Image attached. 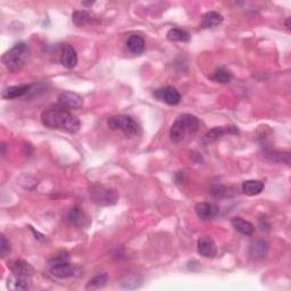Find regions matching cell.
Returning <instances> with one entry per match:
<instances>
[{
    "instance_id": "277c9868",
    "label": "cell",
    "mask_w": 291,
    "mask_h": 291,
    "mask_svg": "<svg viewBox=\"0 0 291 291\" xmlns=\"http://www.w3.org/2000/svg\"><path fill=\"white\" fill-rule=\"evenodd\" d=\"M49 269L54 277L58 279H67L73 277H79L81 268L70 263L69 255L61 253L56 255L49 261Z\"/></svg>"
},
{
    "instance_id": "52a82bcc",
    "label": "cell",
    "mask_w": 291,
    "mask_h": 291,
    "mask_svg": "<svg viewBox=\"0 0 291 291\" xmlns=\"http://www.w3.org/2000/svg\"><path fill=\"white\" fill-rule=\"evenodd\" d=\"M154 97L159 101H163L171 106L178 105L181 101L180 92L173 87H165L157 89L154 92Z\"/></svg>"
},
{
    "instance_id": "9c48e42d",
    "label": "cell",
    "mask_w": 291,
    "mask_h": 291,
    "mask_svg": "<svg viewBox=\"0 0 291 291\" xmlns=\"http://www.w3.org/2000/svg\"><path fill=\"white\" fill-rule=\"evenodd\" d=\"M195 212L199 220L210 221V220H213V218L218 214L220 209H218L217 205L213 204V202L201 201L195 206Z\"/></svg>"
},
{
    "instance_id": "7a4b0ae2",
    "label": "cell",
    "mask_w": 291,
    "mask_h": 291,
    "mask_svg": "<svg viewBox=\"0 0 291 291\" xmlns=\"http://www.w3.org/2000/svg\"><path fill=\"white\" fill-rule=\"evenodd\" d=\"M30 55V47L25 43H18L3 55L2 61L10 73H17L28 63Z\"/></svg>"
},
{
    "instance_id": "8992f818",
    "label": "cell",
    "mask_w": 291,
    "mask_h": 291,
    "mask_svg": "<svg viewBox=\"0 0 291 291\" xmlns=\"http://www.w3.org/2000/svg\"><path fill=\"white\" fill-rule=\"evenodd\" d=\"M108 128L111 130H119L127 138H131L138 133V124L131 116L116 115L108 119Z\"/></svg>"
},
{
    "instance_id": "ba28073f",
    "label": "cell",
    "mask_w": 291,
    "mask_h": 291,
    "mask_svg": "<svg viewBox=\"0 0 291 291\" xmlns=\"http://www.w3.org/2000/svg\"><path fill=\"white\" fill-rule=\"evenodd\" d=\"M239 130L233 126H225V127H216L214 129L210 130L207 132L204 138H202V142L205 144H210L217 141L218 139L223 138L224 136H228V134H238Z\"/></svg>"
},
{
    "instance_id": "ac0fdd59",
    "label": "cell",
    "mask_w": 291,
    "mask_h": 291,
    "mask_svg": "<svg viewBox=\"0 0 291 291\" xmlns=\"http://www.w3.org/2000/svg\"><path fill=\"white\" fill-rule=\"evenodd\" d=\"M231 224L235 227V230H237L243 236H253V233L255 232V227L252 223L243 220L242 217H233L231 220Z\"/></svg>"
},
{
    "instance_id": "9a60e30c",
    "label": "cell",
    "mask_w": 291,
    "mask_h": 291,
    "mask_svg": "<svg viewBox=\"0 0 291 291\" xmlns=\"http://www.w3.org/2000/svg\"><path fill=\"white\" fill-rule=\"evenodd\" d=\"M197 251L201 255L202 257L213 258L216 255V243L210 237H202L197 242Z\"/></svg>"
},
{
    "instance_id": "484cf974",
    "label": "cell",
    "mask_w": 291,
    "mask_h": 291,
    "mask_svg": "<svg viewBox=\"0 0 291 291\" xmlns=\"http://www.w3.org/2000/svg\"><path fill=\"white\" fill-rule=\"evenodd\" d=\"M108 282V275L106 273L97 274L96 277H93L89 282L87 284V289H97L101 288Z\"/></svg>"
},
{
    "instance_id": "6da1fadb",
    "label": "cell",
    "mask_w": 291,
    "mask_h": 291,
    "mask_svg": "<svg viewBox=\"0 0 291 291\" xmlns=\"http://www.w3.org/2000/svg\"><path fill=\"white\" fill-rule=\"evenodd\" d=\"M41 122L46 128L72 134L79 132L81 128L80 119L73 115L70 111L61 107L46 109L41 114Z\"/></svg>"
},
{
    "instance_id": "cb8c5ba5",
    "label": "cell",
    "mask_w": 291,
    "mask_h": 291,
    "mask_svg": "<svg viewBox=\"0 0 291 291\" xmlns=\"http://www.w3.org/2000/svg\"><path fill=\"white\" fill-rule=\"evenodd\" d=\"M212 80L217 83H221V85H226V83L231 82L232 74L230 71L224 69V67H220V69H217L214 73H213Z\"/></svg>"
},
{
    "instance_id": "3957f363",
    "label": "cell",
    "mask_w": 291,
    "mask_h": 291,
    "mask_svg": "<svg viewBox=\"0 0 291 291\" xmlns=\"http://www.w3.org/2000/svg\"><path fill=\"white\" fill-rule=\"evenodd\" d=\"M199 119L192 114H182L172 124L170 130L171 140L174 143H179L184 139L185 134H194L199 129Z\"/></svg>"
},
{
    "instance_id": "83f0119b",
    "label": "cell",
    "mask_w": 291,
    "mask_h": 291,
    "mask_svg": "<svg viewBox=\"0 0 291 291\" xmlns=\"http://www.w3.org/2000/svg\"><path fill=\"white\" fill-rule=\"evenodd\" d=\"M259 226H261V228L263 231H269L271 230V224H269V223L267 222V220L265 217H263V218H261V220H259Z\"/></svg>"
},
{
    "instance_id": "d4e9b609",
    "label": "cell",
    "mask_w": 291,
    "mask_h": 291,
    "mask_svg": "<svg viewBox=\"0 0 291 291\" xmlns=\"http://www.w3.org/2000/svg\"><path fill=\"white\" fill-rule=\"evenodd\" d=\"M267 253V243L258 240L254 242L251 247V255L254 258H264Z\"/></svg>"
},
{
    "instance_id": "44dd1931",
    "label": "cell",
    "mask_w": 291,
    "mask_h": 291,
    "mask_svg": "<svg viewBox=\"0 0 291 291\" xmlns=\"http://www.w3.org/2000/svg\"><path fill=\"white\" fill-rule=\"evenodd\" d=\"M127 46H128L129 50L131 51L132 54L140 55L144 51L146 44H144V40H143L142 36L133 34V35H130L128 38Z\"/></svg>"
},
{
    "instance_id": "8fae6325",
    "label": "cell",
    "mask_w": 291,
    "mask_h": 291,
    "mask_svg": "<svg viewBox=\"0 0 291 291\" xmlns=\"http://www.w3.org/2000/svg\"><path fill=\"white\" fill-rule=\"evenodd\" d=\"M67 221L70 224L74 225L76 227H87L90 224V218L87 215V213L80 207H73L67 213Z\"/></svg>"
},
{
    "instance_id": "ffe728a7",
    "label": "cell",
    "mask_w": 291,
    "mask_h": 291,
    "mask_svg": "<svg viewBox=\"0 0 291 291\" xmlns=\"http://www.w3.org/2000/svg\"><path fill=\"white\" fill-rule=\"evenodd\" d=\"M264 182L259 180H247L242 183V191L246 196H256L264 190Z\"/></svg>"
},
{
    "instance_id": "5b68a950",
    "label": "cell",
    "mask_w": 291,
    "mask_h": 291,
    "mask_svg": "<svg viewBox=\"0 0 291 291\" xmlns=\"http://www.w3.org/2000/svg\"><path fill=\"white\" fill-rule=\"evenodd\" d=\"M90 199L99 206L115 205L118 199L117 191L105 185H91L89 188Z\"/></svg>"
},
{
    "instance_id": "d6986e66",
    "label": "cell",
    "mask_w": 291,
    "mask_h": 291,
    "mask_svg": "<svg viewBox=\"0 0 291 291\" xmlns=\"http://www.w3.org/2000/svg\"><path fill=\"white\" fill-rule=\"evenodd\" d=\"M223 22V16L217 12H207L201 18L202 29H214Z\"/></svg>"
},
{
    "instance_id": "5bb4252c",
    "label": "cell",
    "mask_w": 291,
    "mask_h": 291,
    "mask_svg": "<svg viewBox=\"0 0 291 291\" xmlns=\"http://www.w3.org/2000/svg\"><path fill=\"white\" fill-rule=\"evenodd\" d=\"M72 20L76 27H86L89 24H95L98 20V16L89 10H75L72 14Z\"/></svg>"
},
{
    "instance_id": "4316f807",
    "label": "cell",
    "mask_w": 291,
    "mask_h": 291,
    "mask_svg": "<svg viewBox=\"0 0 291 291\" xmlns=\"http://www.w3.org/2000/svg\"><path fill=\"white\" fill-rule=\"evenodd\" d=\"M9 253H10V242L7 240V238L3 235L2 242H0V254H2V257L5 258Z\"/></svg>"
},
{
    "instance_id": "2e32d148",
    "label": "cell",
    "mask_w": 291,
    "mask_h": 291,
    "mask_svg": "<svg viewBox=\"0 0 291 291\" xmlns=\"http://www.w3.org/2000/svg\"><path fill=\"white\" fill-rule=\"evenodd\" d=\"M32 278L27 277H16L12 275L7 280V288L10 290H29L32 285Z\"/></svg>"
},
{
    "instance_id": "f546056e",
    "label": "cell",
    "mask_w": 291,
    "mask_h": 291,
    "mask_svg": "<svg viewBox=\"0 0 291 291\" xmlns=\"http://www.w3.org/2000/svg\"><path fill=\"white\" fill-rule=\"evenodd\" d=\"M2 148H3V155H5V150H6V144H5L4 142L2 143Z\"/></svg>"
},
{
    "instance_id": "603a6c76",
    "label": "cell",
    "mask_w": 291,
    "mask_h": 291,
    "mask_svg": "<svg viewBox=\"0 0 291 291\" xmlns=\"http://www.w3.org/2000/svg\"><path fill=\"white\" fill-rule=\"evenodd\" d=\"M166 38L169 41H172V43H176V41H180V43H189L191 40V35L186 32V31L182 29H171L168 34H166Z\"/></svg>"
},
{
    "instance_id": "30bf717a",
    "label": "cell",
    "mask_w": 291,
    "mask_h": 291,
    "mask_svg": "<svg viewBox=\"0 0 291 291\" xmlns=\"http://www.w3.org/2000/svg\"><path fill=\"white\" fill-rule=\"evenodd\" d=\"M58 105L61 108H65L67 111L70 109H79L83 105L82 97L75 92L65 91L58 97Z\"/></svg>"
},
{
    "instance_id": "7402d4cb",
    "label": "cell",
    "mask_w": 291,
    "mask_h": 291,
    "mask_svg": "<svg viewBox=\"0 0 291 291\" xmlns=\"http://www.w3.org/2000/svg\"><path fill=\"white\" fill-rule=\"evenodd\" d=\"M263 158L269 160V162L274 163H290V154L289 153H280L275 152V150H263Z\"/></svg>"
},
{
    "instance_id": "4fadbf2b",
    "label": "cell",
    "mask_w": 291,
    "mask_h": 291,
    "mask_svg": "<svg viewBox=\"0 0 291 291\" xmlns=\"http://www.w3.org/2000/svg\"><path fill=\"white\" fill-rule=\"evenodd\" d=\"M60 64L69 70L74 69L77 65V54L75 49L69 44H64L60 47Z\"/></svg>"
},
{
    "instance_id": "7c38bea8",
    "label": "cell",
    "mask_w": 291,
    "mask_h": 291,
    "mask_svg": "<svg viewBox=\"0 0 291 291\" xmlns=\"http://www.w3.org/2000/svg\"><path fill=\"white\" fill-rule=\"evenodd\" d=\"M8 268L10 269L12 274L16 275V277L32 278L34 274V268L32 267V265L25 262L24 259H15V261H12L8 264Z\"/></svg>"
},
{
    "instance_id": "e0dca14e",
    "label": "cell",
    "mask_w": 291,
    "mask_h": 291,
    "mask_svg": "<svg viewBox=\"0 0 291 291\" xmlns=\"http://www.w3.org/2000/svg\"><path fill=\"white\" fill-rule=\"evenodd\" d=\"M30 90H31V86H28V85L8 87L6 88V89H4L2 93V97L4 98V99H15V98L28 95Z\"/></svg>"
},
{
    "instance_id": "f1b7e54d",
    "label": "cell",
    "mask_w": 291,
    "mask_h": 291,
    "mask_svg": "<svg viewBox=\"0 0 291 291\" xmlns=\"http://www.w3.org/2000/svg\"><path fill=\"white\" fill-rule=\"evenodd\" d=\"M285 27H287L288 30L290 29V17L287 18V22H285Z\"/></svg>"
}]
</instances>
